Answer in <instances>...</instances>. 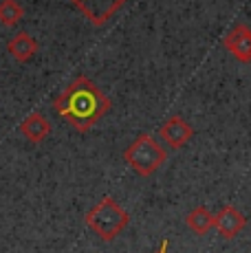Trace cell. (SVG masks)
Instances as JSON below:
<instances>
[{
    "label": "cell",
    "instance_id": "6da1fadb",
    "mask_svg": "<svg viewBox=\"0 0 251 253\" xmlns=\"http://www.w3.org/2000/svg\"><path fill=\"white\" fill-rule=\"evenodd\" d=\"M55 110L62 119H66L75 130L88 132L101 117L108 115L110 99L90 77L80 75L57 95Z\"/></svg>",
    "mask_w": 251,
    "mask_h": 253
},
{
    "label": "cell",
    "instance_id": "7a4b0ae2",
    "mask_svg": "<svg viewBox=\"0 0 251 253\" xmlns=\"http://www.w3.org/2000/svg\"><path fill=\"white\" fill-rule=\"evenodd\" d=\"M86 225L90 227L101 240L110 242L122 233L130 222L128 211L115 201L113 196H101V201L97 205H93L88 209V213L84 216Z\"/></svg>",
    "mask_w": 251,
    "mask_h": 253
},
{
    "label": "cell",
    "instance_id": "3957f363",
    "mask_svg": "<svg viewBox=\"0 0 251 253\" xmlns=\"http://www.w3.org/2000/svg\"><path fill=\"white\" fill-rule=\"evenodd\" d=\"M167 159L166 145L152 134H139L128 148L124 150V161L134 169L137 176H152Z\"/></svg>",
    "mask_w": 251,
    "mask_h": 253
},
{
    "label": "cell",
    "instance_id": "277c9868",
    "mask_svg": "<svg viewBox=\"0 0 251 253\" xmlns=\"http://www.w3.org/2000/svg\"><path fill=\"white\" fill-rule=\"evenodd\" d=\"M157 134H159V139L167 145V148L178 150V148H183V145H185L192 137H194V128H192L183 117L172 115V117H167L161 126H159Z\"/></svg>",
    "mask_w": 251,
    "mask_h": 253
},
{
    "label": "cell",
    "instance_id": "5b68a950",
    "mask_svg": "<svg viewBox=\"0 0 251 253\" xmlns=\"http://www.w3.org/2000/svg\"><path fill=\"white\" fill-rule=\"evenodd\" d=\"M223 46L238 62H251V29L247 24H236L225 33Z\"/></svg>",
    "mask_w": 251,
    "mask_h": 253
},
{
    "label": "cell",
    "instance_id": "8992f818",
    "mask_svg": "<svg viewBox=\"0 0 251 253\" xmlns=\"http://www.w3.org/2000/svg\"><path fill=\"white\" fill-rule=\"evenodd\" d=\"M73 2L90 22L101 27V24L108 22L115 16V11L122 7L126 0H73Z\"/></svg>",
    "mask_w": 251,
    "mask_h": 253
},
{
    "label": "cell",
    "instance_id": "52a82bcc",
    "mask_svg": "<svg viewBox=\"0 0 251 253\" xmlns=\"http://www.w3.org/2000/svg\"><path fill=\"white\" fill-rule=\"evenodd\" d=\"M245 225H247V218H245L234 205H225L218 213H216V231H218L223 238H227V240L238 236V233L245 229Z\"/></svg>",
    "mask_w": 251,
    "mask_h": 253
},
{
    "label": "cell",
    "instance_id": "ba28073f",
    "mask_svg": "<svg viewBox=\"0 0 251 253\" xmlns=\"http://www.w3.org/2000/svg\"><path fill=\"white\" fill-rule=\"evenodd\" d=\"M20 132L25 134V139L31 141V143H42V141L51 134V121L46 119L40 110H31V113L20 121Z\"/></svg>",
    "mask_w": 251,
    "mask_h": 253
},
{
    "label": "cell",
    "instance_id": "9c48e42d",
    "mask_svg": "<svg viewBox=\"0 0 251 253\" xmlns=\"http://www.w3.org/2000/svg\"><path fill=\"white\" fill-rule=\"evenodd\" d=\"M7 48H9V53H11V55L16 57L18 62H29L38 53L40 44H38V40L31 36V33L18 31L16 36H13L11 40L7 42Z\"/></svg>",
    "mask_w": 251,
    "mask_h": 253
},
{
    "label": "cell",
    "instance_id": "30bf717a",
    "mask_svg": "<svg viewBox=\"0 0 251 253\" xmlns=\"http://www.w3.org/2000/svg\"><path fill=\"white\" fill-rule=\"evenodd\" d=\"M185 225L190 227V229L194 231L196 236H205L207 231L216 227V216H214V213H211L207 207L199 205V207H194V209H192V211L185 216Z\"/></svg>",
    "mask_w": 251,
    "mask_h": 253
},
{
    "label": "cell",
    "instance_id": "8fae6325",
    "mask_svg": "<svg viewBox=\"0 0 251 253\" xmlns=\"http://www.w3.org/2000/svg\"><path fill=\"white\" fill-rule=\"evenodd\" d=\"M25 18V7L18 0H0V24L13 27Z\"/></svg>",
    "mask_w": 251,
    "mask_h": 253
},
{
    "label": "cell",
    "instance_id": "7c38bea8",
    "mask_svg": "<svg viewBox=\"0 0 251 253\" xmlns=\"http://www.w3.org/2000/svg\"><path fill=\"white\" fill-rule=\"evenodd\" d=\"M154 253H167V240H161V245H159V249Z\"/></svg>",
    "mask_w": 251,
    "mask_h": 253
}]
</instances>
